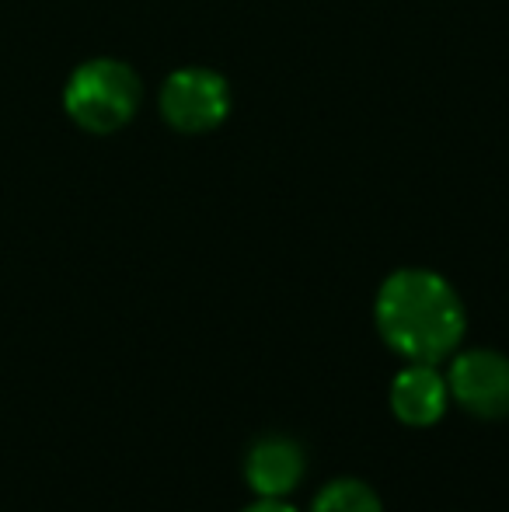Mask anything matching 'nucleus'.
<instances>
[{
  "mask_svg": "<svg viewBox=\"0 0 509 512\" xmlns=\"http://www.w3.org/2000/svg\"><path fill=\"white\" fill-rule=\"evenodd\" d=\"M377 331L408 363H440L464 338V304L457 290L429 269H398L377 290Z\"/></svg>",
  "mask_w": 509,
  "mask_h": 512,
  "instance_id": "obj_1",
  "label": "nucleus"
},
{
  "mask_svg": "<svg viewBox=\"0 0 509 512\" xmlns=\"http://www.w3.org/2000/svg\"><path fill=\"white\" fill-rule=\"evenodd\" d=\"M311 512H384L381 495L360 478H335L318 492Z\"/></svg>",
  "mask_w": 509,
  "mask_h": 512,
  "instance_id": "obj_7",
  "label": "nucleus"
},
{
  "mask_svg": "<svg viewBox=\"0 0 509 512\" xmlns=\"http://www.w3.org/2000/svg\"><path fill=\"white\" fill-rule=\"evenodd\" d=\"M307 474V453L290 436H262L245 457V481L258 499H286Z\"/></svg>",
  "mask_w": 509,
  "mask_h": 512,
  "instance_id": "obj_5",
  "label": "nucleus"
},
{
  "mask_svg": "<svg viewBox=\"0 0 509 512\" xmlns=\"http://www.w3.org/2000/svg\"><path fill=\"white\" fill-rule=\"evenodd\" d=\"M231 112V88L217 70L182 67L164 81L161 115L178 133H210Z\"/></svg>",
  "mask_w": 509,
  "mask_h": 512,
  "instance_id": "obj_3",
  "label": "nucleus"
},
{
  "mask_svg": "<svg viewBox=\"0 0 509 512\" xmlns=\"http://www.w3.org/2000/svg\"><path fill=\"white\" fill-rule=\"evenodd\" d=\"M387 398H391V411L398 422L426 429L443 418L450 405V387L447 377H440L436 363H408L405 370L394 373Z\"/></svg>",
  "mask_w": 509,
  "mask_h": 512,
  "instance_id": "obj_6",
  "label": "nucleus"
},
{
  "mask_svg": "<svg viewBox=\"0 0 509 512\" xmlns=\"http://www.w3.org/2000/svg\"><path fill=\"white\" fill-rule=\"evenodd\" d=\"M450 398L468 415L499 422L509 418V356L496 349H468L450 363Z\"/></svg>",
  "mask_w": 509,
  "mask_h": 512,
  "instance_id": "obj_4",
  "label": "nucleus"
},
{
  "mask_svg": "<svg viewBox=\"0 0 509 512\" xmlns=\"http://www.w3.org/2000/svg\"><path fill=\"white\" fill-rule=\"evenodd\" d=\"M63 105L88 133H116L140 108V77L123 60H88L70 74Z\"/></svg>",
  "mask_w": 509,
  "mask_h": 512,
  "instance_id": "obj_2",
  "label": "nucleus"
},
{
  "mask_svg": "<svg viewBox=\"0 0 509 512\" xmlns=\"http://www.w3.org/2000/svg\"><path fill=\"white\" fill-rule=\"evenodd\" d=\"M245 512H297L286 499H258L255 506H248Z\"/></svg>",
  "mask_w": 509,
  "mask_h": 512,
  "instance_id": "obj_8",
  "label": "nucleus"
}]
</instances>
